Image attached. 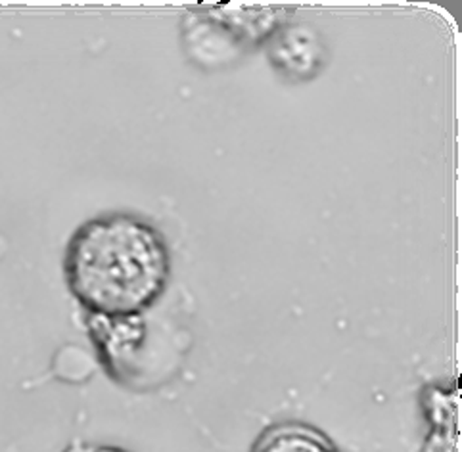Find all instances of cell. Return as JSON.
<instances>
[{
    "label": "cell",
    "instance_id": "obj_4",
    "mask_svg": "<svg viewBox=\"0 0 462 452\" xmlns=\"http://www.w3.org/2000/svg\"><path fill=\"white\" fill-rule=\"evenodd\" d=\"M61 452H133L116 445H102V443H87V441H73Z\"/></svg>",
    "mask_w": 462,
    "mask_h": 452
},
{
    "label": "cell",
    "instance_id": "obj_1",
    "mask_svg": "<svg viewBox=\"0 0 462 452\" xmlns=\"http://www.w3.org/2000/svg\"><path fill=\"white\" fill-rule=\"evenodd\" d=\"M171 269L165 234L134 213L85 221L64 254L66 286L88 318L146 317L165 295Z\"/></svg>",
    "mask_w": 462,
    "mask_h": 452
},
{
    "label": "cell",
    "instance_id": "obj_2",
    "mask_svg": "<svg viewBox=\"0 0 462 452\" xmlns=\"http://www.w3.org/2000/svg\"><path fill=\"white\" fill-rule=\"evenodd\" d=\"M426 435L420 452H460L458 383H430L420 393Z\"/></svg>",
    "mask_w": 462,
    "mask_h": 452
},
{
    "label": "cell",
    "instance_id": "obj_3",
    "mask_svg": "<svg viewBox=\"0 0 462 452\" xmlns=\"http://www.w3.org/2000/svg\"><path fill=\"white\" fill-rule=\"evenodd\" d=\"M250 452H344L320 428L286 420L274 422L257 435Z\"/></svg>",
    "mask_w": 462,
    "mask_h": 452
}]
</instances>
